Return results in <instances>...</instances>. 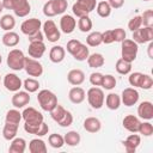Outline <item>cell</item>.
Here are the masks:
<instances>
[{
	"label": "cell",
	"instance_id": "obj_1",
	"mask_svg": "<svg viewBox=\"0 0 153 153\" xmlns=\"http://www.w3.org/2000/svg\"><path fill=\"white\" fill-rule=\"evenodd\" d=\"M4 8L12 10L17 17H26L31 12V6L27 0H1Z\"/></svg>",
	"mask_w": 153,
	"mask_h": 153
},
{
	"label": "cell",
	"instance_id": "obj_2",
	"mask_svg": "<svg viewBox=\"0 0 153 153\" xmlns=\"http://www.w3.org/2000/svg\"><path fill=\"white\" fill-rule=\"evenodd\" d=\"M50 116L51 118L60 126V127H69L73 123V115L71 111L66 110L62 105H60L59 103L55 105V108L50 111Z\"/></svg>",
	"mask_w": 153,
	"mask_h": 153
},
{
	"label": "cell",
	"instance_id": "obj_3",
	"mask_svg": "<svg viewBox=\"0 0 153 153\" xmlns=\"http://www.w3.org/2000/svg\"><path fill=\"white\" fill-rule=\"evenodd\" d=\"M37 102L42 110L50 112L57 104V97L50 90H41L37 94Z\"/></svg>",
	"mask_w": 153,
	"mask_h": 153
},
{
	"label": "cell",
	"instance_id": "obj_4",
	"mask_svg": "<svg viewBox=\"0 0 153 153\" xmlns=\"http://www.w3.org/2000/svg\"><path fill=\"white\" fill-rule=\"evenodd\" d=\"M139 47L137 43H135L133 39H123L121 42V56L123 60L128 62H134L137 56Z\"/></svg>",
	"mask_w": 153,
	"mask_h": 153
},
{
	"label": "cell",
	"instance_id": "obj_5",
	"mask_svg": "<svg viewBox=\"0 0 153 153\" xmlns=\"http://www.w3.org/2000/svg\"><path fill=\"white\" fill-rule=\"evenodd\" d=\"M96 5L97 0H76L72 6V11L74 16L80 18L84 16H88L96 8Z\"/></svg>",
	"mask_w": 153,
	"mask_h": 153
},
{
	"label": "cell",
	"instance_id": "obj_6",
	"mask_svg": "<svg viewBox=\"0 0 153 153\" xmlns=\"http://www.w3.org/2000/svg\"><path fill=\"white\" fill-rule=\"evenodd\" d=\"M26 56L20 49H12L8 55H7V66L12 71H22L24 69V63H25Z\"/></svg>",
	"mask_w": 153,
	"mask_h": 153
},
{
	"label": "cell",
	"instance_id": "obj_7",
	"mask_svg": "<svg viewBox=\"0 0 153 153\" xmlns=\"http://www.w3.org/2000/svg\"><path fill=\"white\" fill-rule=\"evenodd\" d=\"M86 97H87V102H88V104L91 105L92 109L98 110L104 105L105 96H104L103 90L99 88L98 86H93V87L88 88V91L86 93Z\"/></svg>",
	"mask_w": 153,
	"mask_h": 153
},
{
	"label": "cell",
	"instance_id": "obj_8",
	"mask_svg": "<svg viewBox=\"0 0 153 153\" xmlns=\"http://www.w3.org/2000/svg\"><path fill=\"white\" fill-rule=\"evenodd\" d=\"M133 41L137 44H145L153 41V26H141L133 31Z\"/></svg>",
	"mask_w": 153,
	"mask_h": 153
},
{
	"label": "cell",
	"instance_id": "obj_9",
	"mask_svg": "<svg viewBox=\"0 0 153 153\" xmlns=\"http://www.w3.org/2000/svg\"><path fill=\"white\" fill-rule=\"evenodd\" d=\"M43 33H44L45 38L51 43L57 42L61 37L60 29H57V25L51 19H47V22L43 24Z\"/></svg>",
	"mask_w": 153,
	"mask_h": 153
},
{
	"label": "cell",
	"instance_id": "obj_10",
	"mask_svg": "<svg viewBox=\"0 0 153 153\" xmlns=\"http://www.w3.org/2000/svg\"><path fill=\"white\" fill-rule=\"evenodd\" d=\"M24 69H25V72L30 76H33V78L41 76L43 74V66H42V63L38 60L32 59V57H26L25 59Z\"/></svg>",
	"mask_w": 153,
	"mask_h": 153
},
{
	"label": "cell",
	"instance_id": "obj_11",
	"mask_svg": "<svg viewBox=\"0 0 153 153\" xmlns=\"http://www.w3.org/2000/svg\"><path fill=\"white\" fill-rule=\"evenodd\" d=\"M4 86L7 91H11V92H17L20 90V87L23 86V81L22 79L14 74V73H7L5 76H4Z\"/></svg>",
	"mask_w": 153,
	"mask_h": 153
},
{
	"label": "cell",
	"instance_id": "obj_12",
	"mask_svg": "<svg viewBox=\"0 0 153 153\" xmlns=\"http://www.w3.org/2000/svg\"><path fill=\"white\" fill-rule=\"evenodd\" d=\"M121 97V103H123L126 106H133L139 102V92L136 91L135 87H127L122 91Z\"/></svg>",
	"mask_w": 153,
	"mask_h": 153
},
{
	"label": "cell",
	"instance_id": "obj_13",
	"mask_svg": "<svg viewBox=\"0 0 153 153\" xmlns=\"http://www.w3.org/2000/svg\"><path fill=\"white\" fill-rule=\"evenodd\" d=\"M22 118L25 121V123H30V124L41 123V122L44 121L43 115L32 106H29V108L24 109V111L22 112Z\"/></svg>",
	"mask_w": 153,
	"mask_h": 153
},
{
	"label": "cell",
	"instance_id": "obj_14",
	"mask_svg": "<svg viewBox=\"0 0 153 153\" xmlns=\"http://www.w3.org/2000/svg\"><path fill=\"white\" fill-rule=\"evenodd\" d=\"M41 26H42V22L37 18H30V19H26L20 25V31L26 35V36H30V35H33L35 32L39 31L41 30Z\"/></svg>",
	"mask_w": 153,
	"mask_h": 153
},
{
	"label": "cell",
	"instance_id": "obj_15",
	"mask_svg": "<svg viewBox=\"0 0 153 153\" xmlns=\"http://www.w3.org/2000/svg\"><path fill=\"white\" fill-rule=\"evenodd\" d=\"M24 130L29 134H32V135H37V136H44L48 134L49 131V127L48 124L43 121L41 123H33V124H30V123H24Z\"/></svg>",
	"mask_w": 153,
	"mask_h": 153
},
{
	"label": "cell",
	"instance_id": "obj_16",
	"mask_svg": "<svg viewBox=\"0 0 153 153\" xmlns=\"http://www.w3.org/2000/svg\"><path fill=\"white\" fill-rule=\"evenodd\" d=\"M30 102V93L26 91H17L14 92V94L12 96L11 103L16 109H22L25 105H27Z\"/></svg>",
	"mask_w": 153,
	"mask_h": 153
},
{
	"label": "cell",
	"instance_id": "obj_17",
	"mask_svg": "<svg viewBox=\"0 0 153 153\" xmlns=\"http://www.w3.org/2000/svg\"><path fill=\"white\" fill-rule=\"evenodd\" d=\"M75 26H76V20L74 19L73 16L63 14L61 17V19H60V30L63 33H66V35L72 33L75 30Z\"/></svg>",
	"mask_w": 153,
	"mask_h": 153
},
{
	"label": "cell",
	"instance_id": "obj_18",
	"mask_svg": "<svg viewBox=\"0 0 153 153\" xmlns=\"http://www.w3.org/2000/svg\"><path fill=\"white\" fill-rule=\"evenodd\" d=\"M29 56L32 59H41L44 53H45V44L43 41H36V42H30L29 48H27Z\"/></svg>",
	"mask_w": 153,
	"mask_h": 153
},
{
	"label": "cell",
	"instance_id": "obj_19",
	"mask_svg": "<svg viewBox=\"0 0 153 153\" xmlns=\"http://www.w3.org/2000/svg\"><path fill=\"white\" fill-rule=\"evenodd\" d=\"M137 115L140 118L151 121L153 118V104L149 100H143L137 106Z\"/></svg>",
	"mask_w": 153,
	"mask_h": 153
},
{
	"label": "cell",
	"instance_id": "obj_20",
	"mask_svg": "<svg viewBox=\"0 0 153 153\" xmlns=\"http://www.w3.org/2000/svg\"><path fill=\"white\" fill-rule=\"evenodd\" d=\"M122 143H123V147H124V149H126L127 153H134L136 151V148L141 143V136L137 135V134H135V133H133Z\"/></svg>",
	"mask_w": 153,
	"mask_h": 153
},
{
	"label": "cell",
	"instance_id": "obj_21",
	"mask_svg": "<svg viewBox=\"0 0 153 153\" xmlns=\"http://www.w3.org/2000/svg\"><path fill=\"white\" fill-rule=\"evenodd\" d=\"M122 126L124 129H127L130 133H137L139 126H140V120L137 116L134 115H127L122 120Z\"/></svg>",
	"mask_w": 153,
	"mask_h": 153
},
{
	"label": "cell",
	"instance_id": "obj_22",
	"mask_svg": "<svg viewBox=\"0 0 153 153\" xmlns=\"http://www.w3.org/2000/svg\"><path fill=\"white\" fill-rule=\"evenodd\" d=\"M67 80L73 86H79L85 81V73L81 69H71L67 74Z\"/></svg>",
	"mask_w": 153,
	"mask_h": 153
},
{
	"label": "cell",
	"instance_id": "obj_23",
	"mask_svg": "<svg viewBox=\"0 0 153 153\" xmlns=\"http://www.w3.org/2000/svg\"><path fill=\"white\" fill-rule=\"evenodd\" d=\"M66 56V49L61 45H54L51 47L50 51H49V60L53 63H60L65 60Z\"/></svg>",
	"mask_w": 153,
	"mask_h": 153
},
{
	"label": "cell",
	"instance_id": "obj_24",
	"mask_svg": "<svg viewBox=\"0 0 153 153\" xmlns=\"http://www.w3.org/2000/svg\"><path fill=\"white\" fill-rule=\"evenodd\" d=\"M85 97H86V93L84 91V88L79 87V86H74L69 90V93H68V98L69 100L73 103V104H80L85 100Z\"/></svg>",
	"mask_w": 153,
	"mask_h": 153
},
{
	"label": "cell",
	"instance_id": "obj_25",
	"mask_svg": "<svg viewBox=\"0 0 153 153\" xmlns=\"http://www.w3.org/2000/svg\"><path fill=\"white\" fill-rule=\"evenodd\" d=\"M84 129L88 133H98L100 129H102V122L99 118L97 117H87L85 121H84V124H82Z\"/></svg>",
	"mask_w": 153,
	"mask_h": 153
},
{
	"label": "cell",
	"instance_id": "obj_26",
	"mask_svg": "<svg viewBox=\"0 0 153 153\" xmlns=\"http://www.w3.org/2000/svg\"><path fill=\"white\" fill-rule=\"evenodd\" d=\"M26 149V141L23 137H14L11 140V145L8 148L10 153H24Z\"/></svg>",
	"mask_w": 153,
	"mask_h": 153
},
{
	"label": "cell",
	"instance_id": "obj_27",
	"mask_svg": "<svg viewBox=\"0 0 153 153\" xmlns=\"http://www.w3.org/2000/svg\"><path fill=\"white\" fill-rule=\"evenodd\" d=\"M2 41V44L6 45V47H10V48H13L16 45H18L20 38H19V35L17 32H13V31H6L1 38Z\"/></svg>",
	"mask_w": 153,
	"mask_h": 153
},
{
	"label": "cell",
	"instance_id": "obj_28",
	"mask_svg": "<svg viewBox=\"0 0 153 153\" xmlns=\"http://www.w3.org/2000/svg\"><path fill=\"white\" fill-rule=\"evenodd\" d=\"M86 61H87L88 67H91V68H100L105 63V59H104V56L100 53L90 54Z\"/></svg>",
	"mask_w": 153,
	"mask_h": 153
},
{
	"label": "cell",
	"instance_id": "obj_29",
	"mask_svg": "<svg viewBox=\"0 0 153 153\" xmlns=\"http://www.w3.org/2000/svg\"><path fill=\"white\" fill-rule=\"evenodd\" d=\"M18 127H19V124L6 122L4 128H2V136H4V139L7 140V141H11L12 139H14L16 135H17V131H18Z\"/></svg>",
	"mask_w": 153,
	"mask_h": 153
},
{
	"label": "cell",
	"instance_id": "obj_30",
	"mask_svg": "<svg viewBox=\"0 0 153 153\" xmlns=\"http://www.w3.org/2000/svg\"><path fill=\"white\" fill-rule=\"evenodd\" d=\"M29 151L31 153H45L47 152V145L42 139H32L29 142Z\"/></svg>",
	"mask_w": 153,
	"mask_h": 153
},
{
	"label": "cell",
	"instance_id": "obj_31",
	"mask_svg": "<svg viewBox=\"0 0 153 153\" xmlns=\"http://www.w3.org/2000/svg\"><path fill=\"white\" fill-rule=\"evenodd\" d=\"M104 102H105V105L109 110H117L121 106V97L114 92L109 93Z\"/></svg>",
	"mask_w": 153,
	"mask_h": 153
},
{
	"label": "cell",
	"instance_id": "obj_32",
	"mask_svg": "<svg viewBox=\"0 0 153 153\" xmlns=\"http://www.w3.org/2000/svg\"><path fill=\"white\" fill-rule=\"evenodd\" d=\"M63 139H65V143H66L67 146H71V147L78 146V145L80 143V140H81L80 134H79L78 131H75V130L67 131V133L65 134Z\"/></svg>",
	"mask_w": 153,
	"mask_h": 153
},
{
	"label": "cell",
	"instance_id": "obj_33",
	"mask_svg": "<svg viewBox=\"0 0 153 153\" xmlns=\"http://www.w3.org/2000/svg\"><path fill=\"white\" fill-rule=\"evenodd\" d=\"M115 68H116V72L121 75H127L131 72V62H128L126 60H123L122 57L118 59L116 61V65H115Z\"/></svg>",
	"mask_w": 153,
	"mask_h": 153
},
{
	"label": "cell",
	"instance_id": "obj_34",
	"mask_svg": "<svg viewBox=\"0 0 153 153\" xmlns=\"http://www.w3.org/2000/svg\"><path fill=\"white\" fill-rule=\"evenodd\" d=\"M16 26V19L12 14H4L0 18V27L5 31H12Z\"/></svg>",
	"mask_w": 153,
	"mask_h": 153
},
{
	"label": "cell",
	"instance_id": "obj_35",
	"mask_svg": "<svg viewBox=\"0 0 153 153\" xmlns=\"http://www.w3.org/2000/svg\"><path fill=\"white\" fill-rule=\"evenodd\" d=\"M94 10L97 11V14H98L99 17H102V18H108V17H110L111 11H112V8H111L110 5L108 4V1H99V2H97Z\"/></svg>",
	"mask_w": 153,
	"mask_h": 153
},
{
	"label": "cell",
	"instance_id": "obj_36",
	"mask_svg": "<svg viewBox=\"0 0 153 153\" xmlns=\"http://www.w3.org/2000/svg\"><path fill=\"white\" fill-rule=\"evenodd\" d=\"M102 43H103V38H102V32L100 31L90 32L88 36L86 37V44L88 47H98Z\"/></svg>",
	"mask_w": 153,
	"mask_h": 153
},
{
	"label": "cell",
	"instance_id": "obj_37",
	"mask_svg": "<svg viewBox=\"0 0 153 153\" xmlns=\"http://www.w3.org/2000/svg\"><path fill=\"white\" fill-rule=\"evenodd\" d=\"M22 112L18 110V109H11L6 112V116H5V122H8V123H14V124H19L20 121H22Z\"/></svg>",
	"mask_w": 153,
	"mask_h": 153
},
{
	"label": "cell",
	"instance_id": "obj_38",
	"mask_svg": "<svg viewBox=\"0 0 153 153\" xmlns=\"http://www.w3.org/2000/svg\"><path fill=\"white\" fill-rule=\"evenodd\" d=\"M92 26H93V23H92L91 18L88 16H84V17L79 18V20H78V29L81 32H90L92 30Z\"/></svg>",
	"mask_w": 153,
	"mask_h": 153
},
{
	"label": "cell",
	"instance_id": "obj_39",
	"mask_svg": "<svg viewBox=\"0 0 153 153\" xmlns=\"http://www.w3.org/2000/svg\"><path fill=\"white\" fill-rule=\"evenodd\" d=\"M88 55H90V50H88L87 45L84 44V43H81V45L76 49V51H75L72 56H73L76 61H86L87 57H88Z\"/></svg>",
	"mask_w": 153,
	"mask_h": 153
},
{
	"label": "cell",
	"instance_id": "obj_40",
	"mask_svg": "<svg viewBox=\"0 0 153 153\" xmlns=\"http://www.w3.org/2000/svg\"><path fill=\"white\" fill-rule=\"evenodd\" d=\"M23 87L25 88L26 92L33 93V92H37V91H38V88H39V82H38V80H36L35 78H27V79L24 80Z\"/></svg>",
	"mask_w": 153,
	"mask_h": 153
},
{
	"label": "cell",
	"instance_id": "obj_41",
	"mask_svg": "<svg viewBox=\"0 0 153 153\" xmlns=\"http://www.w3.org/2000/svg\"><path fill=\"white\" fill-rule=\"evenodd\" d=\"M143 73L141 72H134L130 73L128 76V82L130 84V86L133 87H141L142 85V80H143Z\"/></svg>",
	"mask_w": 153,
	"mask_h": 153
},
{
	"label": "cell",
	"instance_id": "obj_42",
	"mask_svg": "<svg viewBox=\"0 0 153 153\" xmlns=\"http://www.w3.org/2000/svg\"><path fill=\"white\" fill-rule=\"evenodd\" d=\"M48 142H49V145H50L53 148H61V147L65 145V139H63L62 135L54 133V134H50V135H49Z\"/></svg>",
	"mask_w": 153,
	"mask_h": 153
},
{
	"label": "cell",
	"instance_id": "obj_43",
	"mask_svg": "<svg viewBox=\"0 0 153 153\" xmlns=\"http://www.w3.org/2000/svg\"><path fill=\"white\" fill-rule=\"evenodd\" d=\"M116 84H117L116 78H115L114 75H111V74H106V75H103V81H102V85H100V86H102L103 88L110 91V90L115 88Z\"/></svg>",
	"mask_w": 153,
	"mask_h": 153
},
{
	"label": "cell",
	"instance_id": "obj_44",
	"mask_svg": "<svg viewBox=\"0 0 153 153\" xmlns=\"http://www.w3.org/2000/svg\"><path fill=\"white\" fill-rule=\"evenodd\" d=\"M137 133H140L143 136H151L153 134V126H152V123L148 122V121L147 122H140Z\"/></svg>",
	"mask_w": 153,
	"mask_h": 153
},
{
	"label": "cell",
	"instance_id": "obj_45",
	"mask_svg": "<svg viewBox=\"0 0 153 153\" xmlns=\"http://www.w3.org/2000/svg\"><path fill=\"white\" fill-rule=\"evenodd\" d=\"M43 14L45 17H49V18L57 16L56 11H55V7H54V0H49V1H47L44 4V6H43Z\"/></svg>",
	"mask_w": 153,
	"mask_h": 153
},
{
	"label": "cell",
	"instance_id": "obj_46",
	"mask_svg": "<svg viewBox=\"0 0 153 153\" xmlns=\"http://www.w3.org/2000/svg\"><path fill=\"white\" fill-rule=\"evenodd\" d=\"M141 22L143 26H153V11L146 10L141 14Z\"/></svg>",
	"mask_w": 153,
	"mask_h": 153
},
{
	"label": "cell",
	"instance_id": "obj_47",
	"mask_svg": "<svg viewBox=\"0 0 153 153\" xmlns=\"http://www.w3.org/2000/svg\"><path fill=\"white\" fill-rule=\"evenodd\" d=\"M142 26V22H141V16H134L129 22H128V29L133 32L137 29H140Z\"/></svg>",
	"mask_w": 153,
	"mask_h": 153
},
{
	"label": "cell",
	"instance_id": "obj_48",
	"mask_svg": "<svg viewBox=\"0 0 153 153\" xmlns=\"http://www.w3.org/2000/svg\"><path fill=\"white\" fill-rule=\"evenodd\" d=\"M54 7L56 11V14H62L68 7V1L67 0H54Z\"/></svg>",
	"mask_w": 153,
	"mask_h": 153
},
{
	"label": "cell",
	"instance_id": "obj_49",
	"mask_svg": "<svg viewBox=\"0 0 153 153\" xmlns=\"http://www.w3.org/2000/svg\"><path fill=\"white\" fill-rule=\"evenodd\" d=\"M103 81V74L99 72H93L90 74V82L93 86H100Z\"/></svg>",
	"mask_w": 153,
	"mask_h": 153
},
{
	"label": "cell",
	"instance_id": "obj_50",
	"mask_svg": "<svg viewBox=\"0 0 153 153\" xmlns=\"http://www.w3.org/2000/svg\"><path fill=\"white\" fill-rule=\"evenodd\" d=\"M112 33H114V39H115V42H122V41L126 39V37H127V33H126L124 29H122V27L112 29Z\"/></svg>",
	"mask_w": 153,
	"mask_h": 153
},
{
	"label": "cell",
	"instance_id": "obj_51",
	"mask_svg": "<svg viewBox=\"0 0 153 153\" xmlns=\"http://www.w3.org/2000/svg\"><path fill=\"white\" fill-rule=\"evenodd\" d=\"M80 45H81V42H80L79 39H69V41L67 42V47H66V48H67V51H68L71 55H73Z\"/></svg>",
	"mask_w": 153,
	"mask_h": 153
},
{
	"label": "cell",
	"instance_id": "obj_52",
	"mask_svg": "<svg viewBox=\"0 0 153 153\" xmlns=\"http://www.w3.org/2000/svg\"><path fill=\"white\" fill-rule=\"evenodd\" d=\"M102 38H103V43H105V44H111L115 42L112 30H106V31L102 32Z\"/></svg>",
	"mask_w": 153,
	"mask_h": 153
},
{
	"label": "cell",
	"instance_id": "obj_53",
	"mask_svg": "<svg viewBox=\"0 0 153 153\" xmlns=\"http://www.w3.org/2000/svg\"><path fill=\"white\" fill-rule=\"evenodd\" d=\"M153 86V79L151 75L148 74H145L143 75V80H142V85L140 88H143V90H151Z\"/></svg>",
	"mask_w": 153,
	"mask_h": 153
},
{
	"label": "cell",
	"instance_id": "obj_54",
	"mask_svg": "<svg viewBox=\"0 0 153 153\" xmlns=\"http://www.w3.org/2000/svg\"><path fill=\"white\" fill-rule=\"evenodd\" d=\"M43 36H44V33L39 30V31L35 32L33 35H30L27 37H29V41L30 42H36V41H43Z\"/></svg>",
	"mask_w": 153,
	"mask_h": 153
},
{
	"label": "cell",
	"instance_id": "obj_55",
	"mask_svg": "<svg viewBox=\"0 0 153 153\" xmlns=\"http://www.w3.org/2000/svg\"><path fill=\"white\" fill-rule=\"evenodd\" d=\"M106 1L110 5V7L111 8H115V10L121 8L124 5V0H106Z\"/></svg>",
	"mask_w": 153,
	"mask_h": 153
},
{
	"label": "cell",
	"instance_id": "obj_56",
	"mask_svg": "<svg viewBox=\"0 0 153 153\" xmlns=\"http://www.w3.org/2000/svg\"><path fill=\"white\" fill-rule=\"evenodd\" d=\"M152 49H153V42H149V44H148V48H147V51H148V57H149V59H153Z\"/></svg>",
	"mask_w": 153,
	"mask_h": 153
},
{
	"label": "cell",
	"instance_id": "obj_57",
	"mask_svg": "<svg viewBox=\"0 0 153 153\" xmlns=\"http://www.w3.org/2000/svg\"><path fill=\"white\" fill-rule=\"evenodd\" d=\"M2 11H4V6H2V2L0 1V13H1Z\"/></svg>",
	"mask_w": 153,
	"mask_h": 153
},
{
	"label": "cell",
	"instance_id": "obj_58",
	"mask_svg": "<svg viewBox=\"0 0 153 153\" xmlns=\"http://www.w3.org/2000/svg\"><path fill=\"white\" fill-rule=\"evenodd\" d=\"M1 62H2V56H1V54H0V65H1Z\"/></svg>",
	"mask_w": 153,
	"mask_h": 153
},
{
	"label": "cell",
	"instance_id": "obj_59",
	"mask_svg": "<svg viewBox=\"0 0 153 153\" xmlns=\"http://www.w3.org/2000/svg\"><path fill=\"white\" fill-rule=\"evenodd\" d=\"M142 1H149V0H142Z\"/></svg>",
	"mask_w": 153,
	"mask_h": 153
},
{
	"label": "cell",
	"instance_id": "obj_60",
	"mask_svg": "<svg viewBox=\"0 0 153 153\" xmlns=\"http://www.w3.org/2000/svg\"><path fill=\"white\" fill-rule=\"evenodd\" d=\"M0 81H1V75H0Z\"/></svg>",
	"mask_w": 153,
	"mask_h": 153
}]
</instances>
